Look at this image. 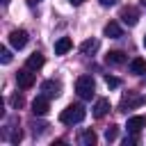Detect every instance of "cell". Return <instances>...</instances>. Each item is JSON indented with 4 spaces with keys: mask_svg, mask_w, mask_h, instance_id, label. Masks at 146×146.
Masks as SVG:
<instances>
[{
    "mask_svg": "<svg viewBox=\"0 0 146 146\" xmlns=\"http://www.w3.org/2000/svg\"><path fill=\"white\" fill-rule=\"evenodd\" d=\"M84 116H87V112H84V107H82V105H68L66 110H62L59 121H62L64 125H73V123L84 121Z\"/></svg>",
    "mask_w": 146,
    "mask_h": 146,
    "instance_id": "obj_1",
    "label": "cell"
},
{
    "mask_svg": "<svg viewBox=\"0 0 146 146\" xmlns=\"http://www.w3.org/2000/svg\"><path fill=\"white\" fill-rule=\"evenodd\" d=\"M75 91H78V96H80V98L91 100V98H94V94H96L94 78H91V75H80V78H78V82H75Z\"/></svg>",
    "mask_w": 146,
    "mask_h": 146,
    "instance_id": "obj_2",
    "label": "cell"
},
{
    "mask_svg": "<svg viewBox=\"0 0 146 146\" xmlns=\"http://www.w3.org/2000/svg\"><path fill=\"white\" fill-rule=\"evenodd\" d=\"M144 103H146V98H144L141 94H132V91H128V96H123L119 110H121V112H128V110H132V107H141Z\"/></svg>",
    "mask_w": 146,
    "mask_h": 146,
    "instance_id": "obj_3",
    "label": "cell"
},
{
    "mask_svg": "<svg viewBox=\"0 0 146 146\" xmlns=\"http://www.w3.org/2000/svg\"><path fill=\"white\" fill-rule=\"evenodd\" d=\"M50 98L46 96V94H41V96H36L34 100H32V112L36 114V116H46L48 114V110H50V103H48Z\"/></svg>",
    "mask_w": 146,
    "mask_h": 146,
    "instance_id": "obj_4",
    "label": "cell"
},
{
    "mask_svg": "<svg viewBox=\"0 0 146 146\" xmlns=\"http://www.w3.org/2000/svg\"><path fill=\"white\" fill-rule=\"evenodd\" d=\"M9 43H11L16 50L25 48V46H27V32H25V30H11V32H9Z\"/></svg>",
    "mask_w": 146,
    "mask_h": 146,
    "instance_id": "obj_5",
    "label": "cell"
},
{
    "mask_svg": "<svg viewBox=\"0 0 146 146\" xmlns=\"http://www.w3.org/2000/svg\"><path fill=\"white\" fill-rule=\"evenodd\" d=\"M119 16H121V21H123L128 27H135V25H137V21H139V11H137L135 7H123Z\"/></svg>",
    "mask_w": 146,
    "mask_h": 146,
    "instance_id": "obj_6",
    "label": "cell"
},
{
    "mask_svg": "<svg viewBox=\"0 0 146 146\" xmlns=\"http://www.w3.org/2000/svg\"><path fill=\"white\" fill-rule=\"evenodd\" d=\"M125 128H128V132H130V135H137V132H141V130L146 128V116H144V114L130 116V119H128V125H125Z\"/></svg>",
    "mask_w": 146,
    "mask_h": 146,
    "instance_id": "obj_7",
    "label": "cell"
},
{
    "mask_svg": "<svg viewBox=\"0 0 146 146\" xmlns=\"http://www.w3.org/2000/svg\"><path fill=\"white\" fill-rule=\"evenodd\" d=\"M16 82H18V87H21V89H30V87L34 84V73H30V68L25 66L23 71H18V73H16Z\"/></svg>",
    "mask_w": 146,
    "mask_h": 146,
    "instance_id": "obj_8",
    "label": "cell"
},
{
    "mask_svg": "<svg viewBox=\"0 0 146 146\" xmlns=\"http://www.w3.org/2000/svg\"><path fill=\"white\" fill-rule=\"evenodd\" d=\"M41 91H43L48 98H57V96L62 94V84H59L57 80H46V82H41Z\"/></svg>",
    "mask_w": 146,
    "mask_h": 146,
    "instance_id": "obj_9",
    "label": "cell"
},
{
    "mask_svg": "<svg viewBox=\"0 0 146 146\" xmlns=\"http://www.w3.org/2000/svg\"><path fill=\"white\" fill-rule=\"evenodd\" d=\"M125 52H121V50H110L107 55H105V62L107 64H112V66H121V64H125Z\"/></svg>",
    "mask_w": 146,
    "mask_h": 146,
    "instance_id": "obj_10",
    "label": "cell"
},
{
    "mask_svg": "<svg viewBox=\"0 0 146 146\" xmlns=\"http://www.w3.org/2000/svg\"><path fill=\"white\" fill-rule=\"evenodd\" d=\"M103 34L110 36V39H119V36L123 34V30H121V25H119L116 21H110V23L103 27Z\"/></svg>",
    "mask_w": 146,
    "mask_h": 146,
    "instance_id": "obj_11",
    "label": "cell"
},
{
    "mask_svg": "<svg viewBox=\"0 0 146 146\" xmlns=\"http://www.w3.org/2000/svg\"><path fill=\"white\" fill-rule=\"evenodd\" d=\"M107 112H110V100L107 98H98L96 105H94V116L96 119H103Z\"/></svg>",
    "mask_w": 146,
    "mask_h": 146,
    "instance_id": "obj_12",
    "label": "cell"
},
{
    "mask_svg": "<svg viewBox=\"0 0 146 146\" xmlns=\"http://www.w3.org/2000/svg\"><path fill=\"white\" fill-rule=\"evenodd\" d=\"M71 48H73V41H71L68 36H62V39H57V43H55V55H66Z\"/></svg>",
    "mask_w": 146,
    "mask_h": 146,
    "instance_id": "obj_13",
    "label": "cell"
},
{
    "mask_svg": "<svg viewBox=\"0 0 146 146\" xmlns=\"http://www.w3.org/2000/svg\"><path fill=\"white\" fill-rule=\"evenodd\" d=\"M25 66H27L30 71H39V68L43 66V55H41V52H32V55L27 57Z\"/></svg>",
    "mask_w": 146,
    "mask_h": 146,
    "instance_id": "obj_14",
    "label": "cell"
},
{
    "mask_svg": "<svg viewBox=\"0 0 146 146\" xmlns=\"http://www.w3.org/2000/svg\"><path fill=\"white\" fill-rule=\"evenodd\" d=\"M96 141H98V137H96V132H94L91 128L82 130V135H80V144H82V146H94Z\"/></svg>",
    "mask_w": 146,
    "mask_h": 146,
    "instance_id": "obj_15",
    "label": "cell"
},
{
    "mask_svg": "<svg viewBox=\"0 0 146 146\" xmlns=\"http://www.w3.org/2000/svg\"><path fill=\"white\" fill-rule=\"evenodd\" d=\"M130 73H135V75H141V73H146V59H141V57H135V59L130 62Z\"/></svg>",
    "mask_w": 146,
    "mask_h": 146,
    "instance_id": "obj_16",
    "label": "cell"
},
{
    "mask_svg": "<svg viewBox=\"0 0 146 146\" xmlns=\"http://www.w3.org/2000/svg\"><path fill=\"white\" fill-rule=\"evenodd\" d=\"M80 50H82L84 55H91V52H96V50H98V39H87V41H82Z\"/></svg>",
    "mask_w": 146,
    "mask_h": 146,
    "instance_id": "obj_17",
    "label": "cell"
},
{
    "mask_svg": "<svg viewBox=\"0 0 146 146\" xmlns=\"http://www.w3.org/2000/svg\"><path fill=\"white\" fill-rule=\"evenodd\" d=\"M116 135H119V125H110V128L105 130V139H107V141H114Z\"/></svg>",
    "mask_w": 146,
    "mask_h": 146,
    "instance_id": "obj_18",
    "label": "cell"
},
{
    "mask_svg": "<svg viewBox=\"0 0 146 146\" xmlns=\"http://www.w3.org/2000/svg\"><path fill=\"white\" fill-rule=\"evenodd\" d=\"M105 84H107L110 89H114V87H119V84H121V80H119V78H114V75H105Z\"/></svg>",
    "mask_w": 146,
    "mask_h": 146,
    "instance_id": "obj_19",
    "label": "cell"
},
{
    "mask_svg": "<svg viewBox=\"0 0 146 146\" xmlns=\"http://www.w3.org/2000/svg\"><path fill=\"white\" fill-rule=\"evenodd\" d=\"M21 137H23L21 128H14V130H11V135H9V141H11V144H18V141H21Z\"/></svg>",
    "mask_w": 146,
    "mask_h": 146,
    "instance_id": "obj_20",
    "label": "cell"
},
{
    "mask_svg": "<svg viewBox=\"0 0 146 146\" xmlns=\"http://www.w3.org/2000/svg\"><path fill=\"white\" fill-rule=\"evenodd\" d=\"M0 59H2V64H9V62H11V52H9L7 48H2V50H0Z\"/></svg>",
    "mask_w": 146,
    "mask_h": 146,
    "instance_id": "obj_21",
    "label": "cell"
},
{
    "mask_svg": "<svg viewBox=\"0 0 146 146\" xmlns=\"http://www.w3.org/2000/svg\"><path fill=\"white\" fill-rule=\"evenodd\" d=\"M11 105H14V107H21V105H23V96H18V94H16V96L11 98Z\"/></svg>",
    "mask_w": 146,
    "mask_h": 146,
    "instance_id": "obj_22",
    "label": "cell"
},
{
    "mask_svg": "<svg viewBox=\"0 0 146 146\" xmlns=\"http://www.w3.org/2000/svg\"><path fill=\"white\" fill-rule=\"evenodd\" d=\"M135 144H137V137H135V135H132V137H125V139H123V146H135Z\"/></svg>",
    "mask_w": 146,
    "mask_h": 146,
    "instance_id": "obj_23",
    "label": "cell"
},
{
    "mask_svg": "<svg viewBox=\"0 0 146 146\" xmlns=\"http://www.w3.org/2000/svg\"><path fill=\"white\" fill-rule=\"evenodd\" d=\"M103 7H110V5H116V0H98Z\"/></svg>",
    "mask_w": 146,
    "mask_h": 146,
    "instance_id": "obj_24",
    "label": "cell"
},
{
    "mask_svg": "<svg viewBox=\"0 0 146 146\" xmlns=\"http://www.w3.org/2000/svg\"><path fill=\"white\" fill-rule=\"evenodd\" d=\"M68 2H71V5H75V7H78V5H82V2H84V0H68Z\"/></svg>",
    "mask_w": 146,
    "mask_h": 146,
    "instance_id": "obj_25",
    "label": "cell"
},
{
    "mask_svg": "<svg viewBox=\"0 0 146 146\" xmlns=\"http://www.w3.org/2000/svg\"><path fill=\"white\" fill-rule=\"evenodd\" d=\"M36 2H39V0H27V5H36Z\"/></svg>",
    "mask_w": 146,
    "mask_h": 146,
    "instance_id": "obj_26",
    "label": "cell"
},
{
    "mask_svg": "<svg viewBox=\"0 0 146 146\" xmlns=\"http://www.w3.org/2000/svg\"><path fill=\"white\" fill-rule=\"evenodd\" d=\"M2 5H9V0H2Z\"/></svg>",
    "mask_w": 146,
    "mask_h": 146,
    "instance_id": "obj_27",
    "label": "cell"
},
{
    "mask_svg": "<svg viewBox=\"0 0 146 146\" xmlns=\"http://www.w3.org/2000/svg\"><path fill=\"white\" fill-rule=\"evenodd\" d=\"M141 5H144V7H146V0H141Z\"/></svg>",
    "mask_w": 146,
    "mask_h": 146,
    "instance_id": "obj_28",
    "label": "cell"
},
{
    "mask_svg": "<svg viewBox=\"0 0 146 146\" xmlns=\"http://www.w3.org/2000/svg\"><path fill=\"white\" fill-rule=\"evenodd\" d=\"M144 46H146V34H144Z\"/></svg>",
    "mask_w": 146,
    "mask_h": 146,
    "instance_id": "obj_29",
    "label": "cell"
}]
</instances>
